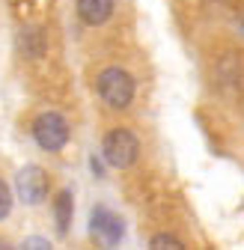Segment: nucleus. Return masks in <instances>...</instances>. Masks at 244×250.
Returning <instances> with one entry per match:
<instances>
[{
  "mask_svg": "<svg viewBox=\"0 0 244 250\" xmlns=\"http://www.w3.org/2000/svg\"><path fill=\"white\" fill-rule=\"evenodd\" d=\"M96 89H99V96H102V102L107 107L122 110V107H128L131 99H134V78L125 69H119V66H107V69L99 72Z\"/></svg>",
  "mask_w": 244,
  "mask_h": 250,
  "instance_id": "1",
  "label": "nucleus"
},
{
  "mask_svg": "<svg viewBox=\"0 0 244 250\" xmlns=\"http://www.w3.org/2000/svg\"><path fill=\"white\" fill-rule=\"evenodd\" d=\"M137 152H140V143L137 137L128 131V128H116L104 137V146H102V158L116 167V170H125L137 161Z\"/></svg>",
  "mask_w": 244,
  "mask_h": 250,
  "instance_id": "2",
  "label": "nucleus"
},
{
  "mask_svg": "<svg viewBox=\"0 0 244 250\" xmlns=\"http://www.w3.org/2000/svg\"><path fill=\"white\" fill-rule=\"evenodd\" d=\"M33 140L45 149V152H60L66 143H69V122L54 113V110H45L36 116L33 122Z\"/></svg>",
  "mask_w": 244,
  "mask_h": 250,
  "instance_id": "3",
  "label": "nucleus"
},
{
  "mask_svg": "<svg viewBox=\"0 0 244 250\" xmlns=\"http://www.w3.org/2000/svg\"><path fill=\"white\" fill-rule=\"evenodd\" d=\"M15 191H18V200L27 203V206H39L45 197H48V173L36 164H27L18 170L15 176Z\"/></svg>",
  "mask_w": 244,
  "mask_h": 250,
  "instance_id": "4",
  "label": "nucleus"
},
{
  "mask_svg": "<svg viewBox=\"0 0 244 250\" xmlns=\"http://www.w3.org/2000/svg\"><path fill=\"white\" fill-rule=\"evenodd\" d=\"M89 232H93V238L102 247H116L122 241V235H125V224H122V217L113 214L110 208H96L93 221H89Z\"/></svg>",
  "mask_w": 244,
  "mask_h": 250,
  "instance_id": "5",
  "label": "nucleus"
},
{
  "mask_svg": "<svg viewBox=\"0 0 244 250\" xmlns=\"http://www.w3.org/2000/svg\"><path fill=\"white\" fill-rule=\"evenodd\" d=\"M78 15L83 24L99 27L113 15V0H78Z\"/></svg>",
  "mask_w": 244,
  "mask_h": 250,
  "instance_id": "6",
  "label": "nucleus"
},
{
  "mask_svg": "<svg viewBox=\"0 0 244 250\" xmlns=\"http://www.w3.org/2000/svg\"><path fill=\"white\" fill-rule=\"evenodd\" d=\"M54 211H57V229H60V235H66L69 224H72V191H63V194L57 197Z\"/></svg>",
  "mask_w": 244,
  "mask_h": 250,
  "instance_id": "7",
  "label": "nucleus"
},
{
  "mask_svg": "<svg viewBox=\"0 0 244 250\" xmlns=\"http://www.w3.org/2000/svg\"><path fill=\"white\" fill-rule=\"evenodd\" d=\"M9 211H12V191L6 182H0V221L9 217Z\"/></svg>",
  "mask_w": 244,
  "mask_h": 250,
  "instance_id": "8",
  "label": "nucleus"
},
{
  "mask_svg": "<svg viewBox=\"0 0 244 250\" xmlns=\"http://www.w3.org/2000/svg\"><path fill=\"white\" fill-rule=\"evenodd\" d=\"M152 247H173V250H179V247H185L176 235H167V232H161V235H155L152 238Z\"/></svg>",
  "mask_w": 244,
  "mask_h": 250,
  "instance_id": "9",
  "label": "nucleus"
},
{
  "mask_svg": "<svg viewBox=\"0 0 244 250\" xmlns=\"http://www.w3.org/2000/svg\"><path fill=\"white\" fill-rule=\"evenodd\" d=\"M24 247H51V244H48L45 238H27V241H24Z\"/></svg>",
  "mask_w": 244,
  "mask_h": 250,
  "instance_id": "10",
  "label": "nucleus"
}]
</instances>
